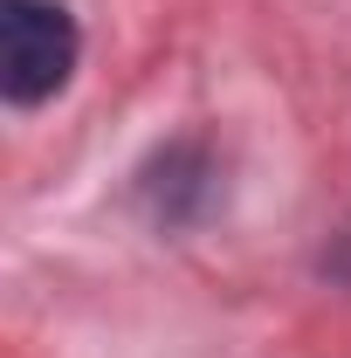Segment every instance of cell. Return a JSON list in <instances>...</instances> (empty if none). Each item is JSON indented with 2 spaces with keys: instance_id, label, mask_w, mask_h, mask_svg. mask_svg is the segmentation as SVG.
<instances>
[{
  "instance_id": "6da1fadb",
  "label": "cell",
  "mask_w": 351,
  "mask_h": 358,
  "mask_svg": "<svg viewBox=\"0 0 351 358\" xmlns=\"http://www.w3.org/2000/svg\"><path fill=\"white\" fill-rule=\"evenodd\" d=\"M76 14L62 0H0V90L7 103H42L76 69Z\"/></svg>"
}]
</instances>
